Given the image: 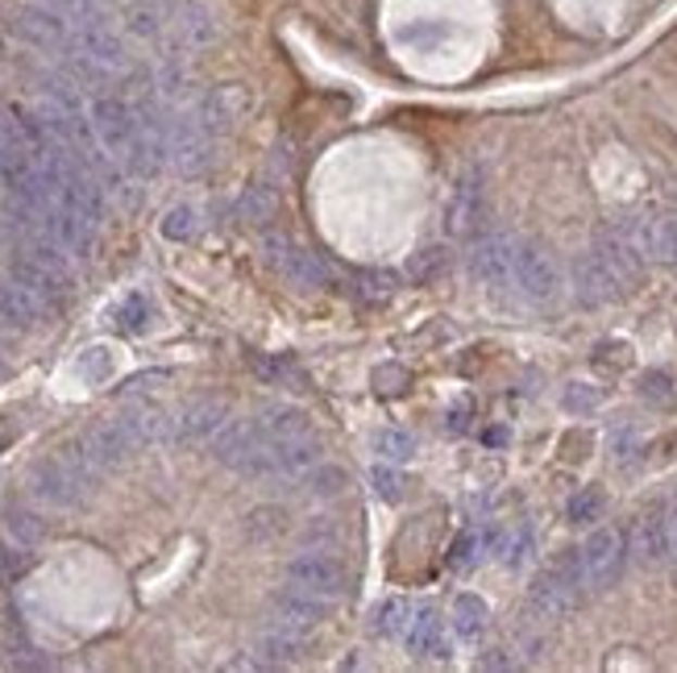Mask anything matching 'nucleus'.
Masks as SVG:
<instances>
[{
	"instance_id": "1",
	"label": "nucleus",
	"mask_w": 677,
	"mask_h": 673,
	"mask_svg": "<svg viewBox=\"0 0 677 673\" xmlns=\"http://www.w3.org/2000/svg\"><path fill=\"white\" fill-rule=\"evenodd\" d=\"M582 561H578V549H569L565 558H557L549 570H540L532 586H528V607L532 615L544 620V624H557L565 615H574L578 603H582Z\"/></svg>"
},
{
	"instance_id": "2",
	"label": "nucleus",
	"mask_w": 677,
	"mask_h": 673,
	"mask_svg": "<svg viewBox=\"0 0 677 673\" xmlns=\"http://www.w3.org/2000/svg\"><path fill=\"white\" fill-rule=\"evenodd\" d=\"M262 258H266L271 271H279L291 287H304V291H316V287H325L333 279V266H328L325 258L316 254V250L296 246L287 233H266L262 237Z\"/></svg>"
},
{
	"instance_id": "3",
	"label": "nucleus",
	"mask_w": 677,
	"mask_h": 673,
	"mask_svg": "<svg viewBox=\"0 0 677 673\" xmlns=\"http://www.w3.org/2000/svg\"><path fill=\"white\" fill-rule=\"evenodd\" d=\"M578 561H582L586 590L607 595L611 586L624 578V565H628V536L615 533V528H594V533L582 540Z\"/></svg>"
},
{
	"instance_id": "4",
	"label": "nucleus",
	"mask_w": 677,
	"mask_h": 673,
	"mask_svg": "<svg viewBox=\"0 0 677 673\" xmlns=\"http://www.w3.org/2000/svg\"><path fill=\"white\" fill-rule=\"evenodd\" d=\"M29 490H34V499L47 503V508H75V503L88 499L92 483L75 470V462H71L67 453H59V458L34 462V470H29Z\"/></svg>"
},
{
	"instance_id": "5",
	"label": "nucleus",
	"mask_w": 677,
	"mask_h": 673,
	"mask_svg": "<svg viewBox=\"0 0 677 673\" xmlns=\"http://www.w3.org/2000/svg\"><path fill=\"white\" fill-rule=\"evenodd\" d=\"M9 34L34 50L71 47V22L59 9L42 4V0H29L22 9H13V13H9Z\"/></svg>"
},
{
	"instance_id": "6",
	"label": "nucleus",
	"mask_w": 677,
	"mask_h": 673,
	"mask_svg": "<svg viewBox=\"0 0 677 673\" xmlns=\"http://www.w3.org/2000/svg\"><path fill=\"white\" fill-rule=\"evenodd\" d=\"M88 121H92L96 146H100L104 154L125 159V150L138 138V113H134V104L121 100V96H92Z\"/></svg>"
},
{
	"instance_id": "7",
	"label": "nucleus",
	"mask_w": 677,
	"mask_h": 673,
	"mask_svg": "<svg viewBox=\"0 0 677 673\" xmlns=\"http://www.w3.org/2000/svg\"><path fill=\"white\" fill-rule=\"evenodd\" d=\"M482 221H487V179L478 166H466L449 191V204H444V233L449 237H474L482 229Z\"/></svg>"
},
{
	"instance_id": "8",
	"label": "nucleus",
	"mask_w": 677,
	"mask_h": 673,
	"mask_svg": "<svg viewBox=\"0 0 677 673\" xmlns=\"http://www.w3.org/2000/svg\"><path fill=\"white\" fill-rule=\"evenodd\" d=\"M512 287L532 303H553L561 296V266L553 262L549 250H540L532 241H519L515 250V275Z\"/></svg>"
},
{
	"instance_id": "9",
	"label": "nucleus",
	"mask_w": 677,
	"mask_h": 673,
	"mask_svg": "<svg viewBox=\"0 0 677 673\" xmlns=\"http://www.w3.org/2000/svg\"><path fill=\"white\" fill-rule=\"evenodd\" d=\"M250 109H254V92L246 84H225V88H212V92L200 96L191 116L200 121L204 134L216 138V134H234L237 125L250 116Z\"/></svg>"
},
{
	"instance_id": "10",
	"label": "nucleus",
	"mask_w": 677,
	"mask_h": 673,
	"mask_svg": "<svg viewBox=\"0 0 677 673\" xmlns=\"http://www.w3.org/2000/svg\"><path fill=\"white\" fill-rule=\"evenodd\" d=\"M287 582L308 590V595H316V599H325V603L341 599V595L350 590L346 565L337 558H328L325 549H321V553H300V558L287 561Z\"/></svg>"
},
{
	"instance_id": "11",
	"label": "nucleus",
	"mask_w": 677,
	"mask_h": 673,
	"mask_svg": "<svg viewBox=\"0 0 677 673\" xmlns=\"http://www.w3.org/2000/svg\"><path fill=\"white\" fill-rule=\"evenodd\" d=\"M271 437L262 433V424L258 416L250 420H234V424H225L221 433H216V441H212V458L221 465H229V470H241V474H250V465L262 458V449H271Z\"/></svg>"
},
{
	"instance_id": "12",
	"label": "nucleus",
	"mask_w": 677,
	"mask_h": 673,
	"mask_svg": "<svg viewBox=\"0 0 677 673\" xmlns=\"http://www.w3.org/2000/svg\"><path fill=\"white\" fill-rule=\"evenodd\" d=\"M515 250L519 241L507 237V233H491V237H478L474 250H469V275L482 283V287H512L515 275Z\"/></svg>"
},
{
	"instance_id": "13",
	"label": "nucleus",
	"mask_w": 677,
	"mask_h": 673,
	"mask_svg": "<svg viewBox=\"0 0 677 673\" xmlns=\"http://www.w3.org/2000/svg\"><path fill=\"white\" fill-rule=\"evenodd\" d=\"M628 553L644 570H656L661 561H669V508L665 503H653V508H644L636 515L628 536Z\"/></svg>"
},
{
	"instance_id": "14",
	"label": "nucleus",
	"mask_w": 677,
	"mask_h": 673,
	"mask_svg": "<svg viewBox=\"0 0 677 673\" xmlns=\"http://www.w3.org/2000/svg\"><path fill=\"white\" fill-rule=\"evenodd\" d=\"M71 50L75 54H84L92 67H100L104 75H121V71H129V50L121 42V34H113L104 22H84L75 25V34H71Z\"/></svg>"
},
{
	"instance_id": "15",
	"label": "nucleus",
	"mask_w": 677,
	"mask_h": 673,
	"mask_svg": "<svg viewBox=\"0 0 677 673\" xmlns=\"http://www.w3.org/2000/svg\"><path fill=\"white\" fill-rule=\"evenodd\" d=\"M38 229L47 233L50 241L67 258H88L96 246V221H88L84 212L67 209V204H54V209L38 221Z\"/></svg>"
},
{
	"instance_id": "16",
	"label": "nucleus",
	"mask_w": 677,
	"mask_h": 673,
	"mask_svg": "<svg viewBox=\"0 0 677 673\" xmlns=\"http://www.w3.org/2000/svg\"><path fill=\"white\" fill-rule=\"evenodd\" d=\"M212 159H216V146H212V134L200 129V121L196 116H171V163L184 175H200L212 166Z\"/></svg>"
},
{
	"instance_id": "17",
	"label": "nucleus",
	"mask_w": 677,
	"mask_h": 673,
	"mask_svg": "<svg viewBox=\"0 0 677 673\" xmlns=\"http://www.w3.org/2000/svg\"><path fill=\"white\" fill-rule=\"evenodd\" d=\"M325 611H328L325 599L308 595L300 586H287V590H279V595L271 599V624L287 627V632H296V636H312L316 627L325 624Z\"/></svg>"
},
{
	"instance_id": "18",
	"label": "nucleus",
	"mask_w": 677,
	"mask_h": 673,
	"mask_svg": "<svg viewBox=\"0 0 677 673\" xmlns=\"http://www.w3.org/2000/svg\"><path fill=\"white\" fill-rule=\"evenodd\" d=\"M594 254L607 262L611 275L624 287L640 283V275H644V250H640V241H636L631 229H603L599 241H594Z\"/></svg>"
},
{
	"instance_id": "19",
	"label": "nucleus",
	"mask_w": 677,
	"mask_h": 673,
	"mask_svg": "<svg viewBox=\"0 0 677 673\" xmlns=\"http://www.w3.org/2000/svg\"><path fill=\"white\" fill-rule=\"evenodd\" d=\"M171 38H175L179 50H204L221 38V22L212 17L209 4L187 0V4H179V9L171 13Z\"/></svg>"
},
{
	"instance_id": "20",
	"label": "nucleus",
	"mask_w": 677,
	"mask_h": 673,
	"mask_svg": "<svg viewBox=\"0 0 677 673\" xmlns=\"http://www.w3.org/2000/svg\"><path fill=\"white\" fill-rule=\"evenodd\" d=\"M225 416H229V408L221 399H191V403H184L175 412V437L171 441L179 445L209 441V437H216L225 428Z\"/></svg>"
},
{
	"instance_id": "21",
	"label": "nucleus",
	"mask_w": 677,
	"mask_h": 673,
	"mask_svg": "<svg viewBox=\"0 0 677 673\" xmlns=\"http://www.w3.org/2000/svg\"><path fill=\"white\" fill-rule=\"evenodd\" d=\"M574 296L586 308H599L624 296V283L611 275V266L599 254H582L574 262Z\"/></svg>"
},
{
	"instance_id": "22",
	"label": "nucleus",
	"mask_w": 677,
	"mask_h": 673,
	"mask_svg": "<svg viewBox=\"0 0 677 673\" xmlns=\"http://www.w3.org/2000/svg\"><path fill=\"white\" fill-rule=\"evenodd\" d=\"M42 312H47V300L38 291H29L25 283H17L13 275L0 279V325L9 328H38L42 325Z\"/></svg>"
},
{
	"instance_id": "23",
	"label": "nucleus",
	"mask_w": 677,
	"mask_h": 673,
	"mask_svg": "<svg viewBox=\"0 0 677 673\" xmlns=\"http://www.w3.org/2000/svg\"><path fill=\"white\" fill-rule=\"evenodd\" d=\"M321 441L304 433V437H296V441H279L271 445V470H266V478H304L312 465H321Z\"/></svg>"
},
{
	"instance_id": "24",
	"label": "nucleus",
	"mask_w": 677,
	"mask_h": 673,
	"mask_svg": "<svg viewBox=\"0 0 677 673\" xmlns=\"http://www.w3.org/2000/svg\"><path fill=\"white\" fill-rule=\"evenodd\" d=\"M631 233H636L644 258H656V262H665V266H677V212H661L653 221H640Z\"/></svg>"
},
{
	"instance_id": "25",
	"label": "nucleus",
	"mask_w": 677,
	"mask_h": 673,
	"mask_svg": "<svg viewBox=\"0 0 677 673\" xmlns=\"http://www.w3.org/2000/svg\"><path fill=\"white\" fill-rule=\"evenodd\" d=\"M403 640H408V649L412 657H441L444 652V620L437 607H421V611H412V624L403 632Z\"/></svg>"
},
{
	"instance_id": "26",
	"label": "nucleus",
	"mask_w": 677,
	"mask_h": 673,
	"mask_svg": "<svg viewBox=\"0 0 677 673\" xmlns=\"http://www.w3.org/2000/svg\"><path fill=\"white\" fill-rule=\"evenodd\" d=\"M258 424H262V433H266L275 445L296 441V437L312 433L308 412L304 408H291V403H271V408H262V412H258Z\"/></svg>"
},
{
	"instance_id": "27",
	"label": "nucleus",
	"mask_w": 677,
	"mask_h": 673,
	"mask_svg": "<svg viewBox=\"0 0 677 673\" xmlns=\"http://www.w3.org/2000/svg\"><path fill=\"white\" fill-rule=\"evenodd\" d=\"M304 640H308V636H296V632H287V627L271 624L254 640V652H258L254 661H258V665H291V661H300Z\"/></svg>"
},
{
	"instance_id": "28",
	"label": "nucleus",
	"mask_w": 677,
	"mask_h": 673,
	"mask_svg": "<svg viewBox=\"0 0 677 673\" xmlns=\"http://www.w3.org/2000/svg\"><path fill=\"white\" fill-rule=\"evenodd\" d=\"M449 624H453V632L462 640H478L487 632V624H491V607H487V599H478V595H457Z\"/></svg>"
},
{
	"instance_id": "29",
	"label": "nucleus",
	"mask_w": 677,
	"mask_h": 673,
	"mask_svg": "<svg viewBox=\"0 0 677 673\" xmlns=\"http://www.w3.org/2000/svg\"><path fill=\"white\" fill-rule=\"evenodd\" d=\"M121 22H125V34L129 38H159L163 34V9H159V0H129L125 4V13H121Z\"/></svg>"
},
{
	"instance_id": "30",
	"label": "nucleus",
	"mask_w": 677,
	"mask_h": 673,
	"mask_svg": "<svg viewBox=\"0 0 677 673\" xmlns=\"http://www.w3.org/2000/svg\"><path fill=\"white\" fill-rule=\"evenodd\" d=\"M4 540L22 545V549H38V545L47 540V520L25 508H13L4 515Z\"/></svg>"
},
{
	"instance_id": "31",
	"label": "nucleus",
	"mask_w": 677,
	"mask_h": 673,
	"mask_svg": "<svg viewBox=\"0 0 677 673\" xmlns=\"http://www.w3.org/2000/svg\"><path fill=\"white\" fill-rule=\"evenodd\" d=\"M412 624V607L408 599H387V603L374 607V620H371V632L378 640H399L403 632Z\"/></svg>"
},
{
	"instance_id": "32",
	"label": "nucleus",
	"mask_w": 677,
	"mask_h": 673,
	"mask_svg": "<svg viewBox=\"0 0 677 673\" xmlns=\"http://www.w3.org/2000/svg\"><path fill=\"white\" fill-rule=\"evenodd\" d=\"M275 209H279V196H275V187H266V184L246 187V196L237 200V216H241L246 225H266V221L275 216Z\"/></svg>"
},
{
	"instance_id": "33",
	"label": "nucleus",
	"mask_w": 677,
	"mask_h": 673,
	"mask_svg": "<svg viewBox=\"0 0 677 673\" xmlns=\"http://www.w3.org/2000/svg\"><path fill=\"white\" fill-rule=\"evenodd\" d=\"M416 449H421V441L408 433V428H383L378 437H374V453L383 458V462H412L416 458Z\"/></svg>"
},
{
	"instance_id": "34",
	"label": "nucleus",
	"mask_w": 677,
	"mask_h": 673,
	"mask_svg": "<svg viewBox=\"0 0 677 673\" xmlns=\"http://www.w3.org/2000/svg\"><path fill=\"white\" fill-rule=\"evenodd\" d=\"M304 483H308V495H312V499H337L341 490L350 487V474H346L341 465L321 462V465H312V470H308Z\"/></svg>"
},
{
	"instance_id": "35",
	"label": "nucleus",
	"mask_w": 677,
	"mask_h": 673,
	"mask_svg": "<svg viewBox=\"0 0 677 673\" xmlns=\"http://www.w3.org/2000/svg\"><path fill=\"white\" fill-rule=\"evenodd\" d=\"M287 533V511L283 508H254L246 515V540H275Z\"/></svg>"
},
{
	"instance_id": "36",
	"label": "nucleus",
	"mask_w": 677,
	"mask_h": 673,
	"mask_svg": "<svg viewBox=\"0 0 677 673\" xmlns=\"http://www.w3.org/2000/svg\"><path fill=\"white\" fill-rule=\"evenodd\" d=\"M187 88H191V75H187V67L179 59H166L163 67L154 71V92H159V100H179V96H187Z\"/></svg>"
},
{
	"instance_id": "37",
	"label": "nucleus",
	"mask_w": 677,
	"mask_h": 673,
	"mask_svg": "<svg viewBox=\"0 0 677 673\" xmlns=\"http://www.w3.org/2000/svg\"><path fill=\"white\" fill-rule=\"evenodd\" d=\"M603 508H607V495L599 487H586L565 503V515H569L574 524H594V520L603 515Z\"/></svg>"
},
{
	"instance_id": "38",
	"label": "nucleus",
	"mask_w": 677,
	"mask_h": 673,
	"mask_svg": "<svg viewBox=\"0 0 677 673\" xmlns=\"http://www.w3.org/2000/svg\"><path fill=\"white\" fill-rule=\"evenodd\" d=\"M599 403H603V391H599V387H590V383H565V391H561V408H565V412H574V416L594 412Z\"/></svg>"
},
{
	"instance_id": "39",
	"label": "nucleus",
	"mask_w": 677,
	"mask_h": 673,
	"mask_svg": "<svg viewBox=\"0 0 677 673\" xmlns=\"http://www.w3.org/2000/svg\"><path fill=\"white\" fill-rule=\"evenodd\" d=\"M640 395L653 403V408H674L677 403V387L674 378L665 371H649L644 378H640Z\"/></svg>"
},
{
	"instance_id": "40",
	"label": "nucleus",
	"mask_w": 677,
	"mask_h": 673,
	"mask_svg": "<svg viewBox=\"0 0 677 673\" xmlns=\"http://www.w3.org/2000/svg\"><path fill=\"white\" fill-rule=\"evenodd\" d=\"M371 483H374V495H378V499H387V503H399V499H403V487H408V483H403V474L396 470V462L374 465Z\"/></svg>"
},
{
	"instance_id": "41",
	"label": "nucleus",
	"mask_w": 677,
	"mask_h": 673,
	"mask_svg": "<svg viewBox=\"0 0 677 673\" xmlns=\"http://www.w3.org/2000/svg\"><path fill=\"white\" fill-rule=\"evenodd\" d=\"M159 233H163L166 241H187V237L196 233V209H191V204H175V209H166Z\"/></svg>"
},
{
	"instance_id": "42",
	"label": "nucleus",
	"mask_w": 677,
	"mask_h": 673,
	"mask_svg": "<svg viewBox=\"0 0 677 673\" xmlns=\"http://www.w3.org/2000/svg\"><path fill=\"white\" fill-rule=\"evenodd\" d=\"M478 549H482V536L478 533H462L453 540V553H449V565L457 570V574H466L469 565L478 561Z\"/></svg>"
},
{
	"instance_id": "43",
	"label": "nucleus",
	"mask_w": 677,
	"mask_h": 673,
	"mask_svg": "<svg viewBox=\"0 0 677 673\" xmlns=\"http://www.w3.org/2000/svg\"><path fill=\"white\" fill-rule=\"evenodd\" d=\"M528 553H532V528H519V533L512 536V545L503 549V565H507V570H519V565L528 561Z\"/></svg>"
},
{
	"instance_id": "44",
	"label": "nucleus",
	"mask_w": 677,
	"mask_h": 673,
	"mask_svg": "<svg viewBox=\"0 0 677 673\" xmlns=\"http://www.w3.org/2000/svg\"><path fill=\"white\" fill-rule=\"evenodd\" d=\"M611 449H615V462H628V458L640 453V433H636L631 424H624V428L611 437Z\"/></svg>"
},
{
	"instance_id": "45",
	"label": "nucleus",
	"mask_w": 677,
	"mask_h": 673,
	"mask_svg": "<svg viewBox=\"0 0 677 673\" xmlns=\"http://www.w3.org/2000/svg\"><path fill=\"white\" fill-rule=\"evenodd\" d=\"M121 325L129 328V333L146 328V300H141V296H129V300H125V308H121Z\"/></svg>"
},
{
	"instance_id": "46",
	"label": "nucleus",
	"mask_w": 677,
	"mask_h": 673,
	"mask_svg": "<svg viewBox=\"0 0 677 673\" xmlns=\"http://www.w3.org/2000/svg\"><path fill=\"white\" fill-rule=\"evenodd\" d=\"M104 371H109V349L104 346L88 349V358H84V378H88V383H100Z\"/></svg>"
},
{
	"instance_id": "47",
	"label": "nucleus",
	"mask_w": 677,
	"mask_h": 673,
	"mask_svg": "<svg viewBox=\"0 0 677 673\" xmlns=\"http://www.w3.org/2000/svg\"><path fill=\"white\" fill-rule=\"evenodd\" d=\"M469 416H474V403H469V399H457V403L449 408V433H466Z\"/></svg>"
},
{
	"instance_id": "48",
	"label": "nucleus",
	"mask_w": 677,
	"mask_h": 673,
	"mask_svg": "<svg viewBox=\"0 0 677 673\" xmlns=\"http://www.w3.org/2000/svg\"><path fill=\"white\" fill-rule=\"evenodd\" d=\"M441 262H444L441 250H424V258H416V262H412V275H421V279H428V275H432V271H437Z\"/></svg>"
},
{
	"instance_id": "49",
	"label": "nucleus",
	"mask_w": 677,
	"mask_h": 673,
	"mask_svg": "<svg viewBox=\"0 0 677 673\" xmlns=\"http://www.w3.org/2000/svg\"><path fill=\"white\" fill-rule=\"evenodd\" d=\"M362 283H371L374 296H391V291H396V275H391V271H387V275H383V271H371V275H362Z\"/></svg>"
},
{
	"instance_id": "50",
	"label": "nucleus",
	"mask_w": 677,
	"mask_h": 673,
	"mask_svg": "<svg viewBox=\"0 0 677 673\" xmlns=\"http://www.w3.org/2000/svg\"><path fill=\"white\" fill-rule=\"evenodd\" d=\"M304 540H321V545H337V533H333V524L321 520V524H312L304 533Z\"/></svg>"
},
{
	"instance_id": "51",
	"label": "nucleus",
	"mask_w": 677,
	"mask_h": 673,
	"mask_svg": "<svg viewBox=\"0 0 677 673\" xmlns=\"http://www.w3.org/2000/svg\"><path fill=\"white\" fill-rule=\"evenodd\" d=\"M478 665H482V670H512L515 661H512V657H507V649H494L491 657H482Z\"/></svg>"
},
{
	"instance_id": "52",
	"label": "nucleus",
	"mask_w": 677,
	"mask_h": 673,
	"mask_svg": "<svg viewBox=\"0 0 677 673\" xmlns=\"http://www.w3.org/2000/svg\"><path fill=\"white\" fill-rule=\"evenodd\" d=\"M669 558L677 561V503H674V511H669Z\"/></svg>"
},
{
	"instance_id": "53",
	"label": "nucleus",
	"mask_w": 677,
	"mask_h": 673,
	"mask_svg": "<svg viewBox=\"0 0 677 673\" xmlns=\"http://www.w3.org/2000/svg\"><path fill=\"white\" fill-rule=\"evenodd\" d=\"M0 141H4V134H0Z\"/></svg>"
}]
</instances>
